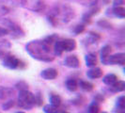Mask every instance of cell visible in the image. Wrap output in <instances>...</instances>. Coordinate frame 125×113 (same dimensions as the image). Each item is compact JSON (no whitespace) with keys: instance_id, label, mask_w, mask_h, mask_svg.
<instances>
[{"instance_id":"obj_1","label":"cell","mask_w":125,"mask_h":113,"mask_svg":"<svg viewBox=\"0 0 125 113\" xmlns=\"http://www.w3.org/2000/svg\"><path fill=\"white\" fill-rule=\"evenodd\" d=\"M26 51L29 55L39 60L50 61L53 60L51 56L50 45L47 44L44 41H33L26 45Z\"/></svg>"},{"instance_id":"obj_2","label":"cell","mask_w":125,"mask_h":113,"mask_svg":"<svg viewBox=\"0 0 125 113\" xmlns=\"http://www.w3.org/2000/svg\"><path fill=\"white\" fill-rule=\"evenodd\" d=\"M18 105L22 108L30 109L36 105L35 103V96L34 94L28 91L27 90H21L18 96Z\"/></svg>"},{"instance_id":"obj_3","label":"cell","mask_w":125,"mask_h":113,"mask_svg":"<svg viewBox=\"0 0 125 113\" xmlns=\"http://www.w3.org/2000/svg\"><path fill=\"white\" fill-rule=\"evenodd\" d=\"M15 3L12 0H0V17H3L15 9Z\"/></svg>"},{"instance_id":"obj_4","label":"cell","mask_w":125,"mask_h":113,"mask_svg":"<svg viewBox=\"0 0 125 113\" xmlns=\"http://www.w3.org/2000/svg\"><path fill=\"white\" fill-rule=\"evenodd\" d=\"M3 58H4V65L10 69H16V68H19L21 65V61L12 55L8 54Z\"/></svg>"},{"instance_id":"obj_5","label":"cell","mask_w":125,"mask_h":113,"mask_svg":"<svg viewBox=\"0 0 125 113\" xmlns=\"http://www.w3.org/2000/svg\"><path fill=\"white\" fill-rule=\"evenodd\" d=\"M105 64H119V65H123L125 63V54L124 53H119V54H115L113 56H108L106 59L104 61Z\"/></svg>"},{"instance_id":"obj_6","label":"cell","mask_w":125,"mask_h":113,"mask_svg":"<svg viewBox=\"0 0 125 113\" xmlns=\"http://www.w3.org/2000/svg\"><path fill=\"white\" fill-rule=\"evenodd\" d=\"M42 77L46 80H53L57 76V71L54 68H47L42 72Z\"/></svg>"},{"instance_id":"obj_7","label":"cell","mask_w":125,"mask_h":113,"mask_svg":"<svg viewBox=\"0 0 125 113\" xmlns=\"http://www.w3.org/2000/svg\"><path fill=\"white\" fill-rule=\"evenodd\" d=\"M61 45H62L63 51L70 52V51H73L75 49L76 43H75L74 40H73V39H65V40L61 41Z\"/></svg>"},{"instance_id":"obj_8","label":"cell","mask_w":125,"mask_h":113,"mask_svg":"<svg viewBox=\"0 0 125 113\" xmlns=\"http://www.w3.org/2000/svg\"><path fill=\"white\" fill-rule=\"evenodd\" d=\"M65 65L70 68H78L80 66L79 59L76 56H68L65 58Z\"/></svg>"},{"instance_id":"obj_9","label":"cell","mask_w":125,"mask_h":113,"mask_svg":"<svg viewBox=\"0 0 125 113\" xmlns=\"http://www.w3.org/2000/svg\"><path fill=\"white\" fill-rule=\"evenodd\" d=\"M13 97V90L11 89L5 88L0 90V99L4 101L10 100Z\"/></svg>"},{"instance_id":"obj_10","label":"cell","mask_w":125,"mask_h":113,"mask_svg":"<svg viewBox=\"0 0 125 113\" xmlns=\"http://www.w3.org/2000/svg\"><path fill=\"white\" fill-rule=\"evenodd\" d=\"M85 59H86V64L88 67L95 66L97 64V61H98L97 60V56H96L95 53H89V54H88L86 56V57H85Z\"/></svg>"},{"instance_id":"obj_11","label":"cell","mask_w":125,"mask_h":113,"mask_svg":"<svg viewBox=\"0 0 125 113\" xmlns=\"http://www.w3.org/2000/svg\"><path fill=\"white\" fill-rule=\"evenodd\" d=\"M87 75L89 78H92V79L99 78V77H101L103 75V71L100 68H98V67H95V68L88 70V73H87Z\"/></svg>"},{"instance_id":"obj_12","label":"cell","mask_w":125,"mask_h":113,"mask_svg":"<svg viewBox=\"0 0 125 113\" xmlns=\"http://www.w3.org/2000/svg\"><path fill=\"white\" fill-rule=\"evenodd\" d=\"M10 45L8 43V41H0V58L9 54L8 49L10 48Z\"/></svg>"},{"instance_id":"obj_13","label":"cell","mask_w":125,"mask_h":113,"mask_svg":"<svg viewBox=\"0 0 125 113\" xmlns=\"http://www.w3.org/2000/svg\"><path fill=\"white\" fill-rule=\"evenodd\" d=\"M117 80H118L117 76L115 75H113V74H109V75H105V76L104 77V79H103L104 83L108 85V86H112L114 83H116Z\"/></svg>"},{"instance_id":"obj_14","label":"cell","mask_w":125,"mask_h":113,"mask_svg":"<svg viewBox=\"0 0 125 113\" xmlns=\"http://www.w3.org/2000/svg\"><path fill=\"white\" fill-rule=\"evenodd\" d=\"M110 53H111V47H110L109 45H104V46L102 48V50H101V57H102V60L104 61L107 57L109 56Z\"/></svg>"},{"instance_id":"obj_15","label":"cell","mask_w":125,"mask_h":113,"mask_svg":"<svg viewBox=\"0 0 125 113\" xmlns=\"http://www.w3.org/2000/svg\"><path fill=\"white\" fill-rule=\"evenodd\" d=\"M113 13L115 16L123 19L125 17V9L122 7H115L113 9Z\"/></svg>"},{"instance_id":"obj_16","label":"cell","mask_w":125,"mask_h":113,"mask_svg":"<svg viewBox=\"0 0 125 113\" xmlns=\"http://www.w3.org/2000/svg\"><path fill=\"white\" fill-rule=\"evenodd\" d=\"M79 86L82 90H87V91H90L93 90V84H91L90 82L85 81V80H81L79 81Z\"/></svg>"},{"instance_id":"obj_17","label":"cell","mask_w":125,"mask_h":113,"mask_svg":"<svg viewBox=\"0 0 125 113\" xmlns=\"http://www.w3.org/2000/svg\"><path fill=\"white\" fill-rule=\"evenodd\" d=\"M112 88L114 89L115 91H123L125 90V82L124 81H116V83H114L112 85Z\"/></svg>"},{"instance_id":"obj_18","label":"cell","mask_w":125,"mask_h":113,"mask_svg":"<svg viewBox=\"0 0 125 113\" xmlns=\"http://www.w3.org/2000/svg\"><path fill=\"white\" fill-rule=\"evenodd\" d=\"M66 87L71 91H74V90H76L78 85H77V82L75 79H69L66 82Z\"/></svg>"},{"instance_id":"obj_19","label":"cell","mask_w":125,"mask_h":113,"mask_svg":"<svg viewBox=\"0 0 125 113\" xmlns=\"http://www.w3.org/2000/svg\"><path fill=\"white\" fill-rule=\"evenodd\" d=\"M50 103L51 105H53L55 107L60 106V104H61V98H60V96H58L56 94H52L50 96Z\"/></svg>"},{"instance_id":"obj_20","label":"cell","mask_w":125,"mask_h":113,"mask_svg":"<svg viewBox=\"0 0 125 113\" xmlns=\"http://www.w3.org/2000/svg\"><path fill=\"white\" fill-rule=\"evenodd\" d=\"M54 52H55L56 56H61L62 55L64 51H63L62 45H61V41H56V42L55 47H54Z\"/></svg>"},{"instance_id":"obj_21","label":"cell","mask_w":125,"mask_h":113,"mask_svg":"<svg viewBox=\"0 0 125 113\" xmlns=\"http://www.w3.org/2000/svg\"><path fill=\"white\" fill-rule=\"evenodd\" d=\"M43 110L45 113H58L57 107H55L53 105H46V106H44Z\"/></svg>"},{"instance_id":"obj_22","label":"cell","mask_w":125,"mask_h":113,"mask_svg":"<svg viewBox=\"0 0 125 113\" xmlns=\"http://www.w3.org/2000/svg\"><path fill=\"white\" fill-rule=\"evenodd\" d=\"M100 111V107H99V105L97 104V103H92L89 107H88V113H99Z\"/></svg>"},{"instance_id":"obj_23","label":"cell","mask_w":125,"mask_h":113,"mask_svg":"<svg viewBox=\"0 0 125 113\" xmlns=\"http://www.w3.org/2000/svg\"><path fill=\"white\" fill-rule=\"evenodd\" d=\"M118 108L121 112H124L125 109V97L124 96H120L118 99Z\"/></svg>"},{"instance_id":"obj_24","label":"cell","mask_w":125,"mask_h":113,"mask_svg":"<svg viewBox=\"0 0 125 113\" xmlns=\"http://www.w3.org/2000/svg\"><path fill=\"white\" fill-rule=\"evenodd\" d=\"M13 105H14V102H13V100H9L7 101V102H5V104L3 105V108L5 109V110H8V109H10V107H12Z\"/></svg>"},{"instance_id":"obj_25","label":"cell","mask_w":125,"mask_h":113,"mask_svg":"<svg viewBox=\"0 0 125 113\" xmlns=\"http://www.w3.org/2000/svg\"><path fill=\"white\" fill-rule=\"evenodd\" d=\"M10 33V30L8 28H4V27H1L0 26V37H3L5 35H8Z\"/></svg>"},{"instance_id":"obj_26","label":"cell","mask_w":125,"mask_h":113,"mask_svg":"<svg viewBox=\"0 0 125 113\" xmlns=\"http://www.w3.org/2000/svg\"><path fill=\"white\" fill-rule=\"evenodd\" d=\"M84 29H85V26H84V25H78L76 27H75L74 31H75V33H76V34H80L81 32L84 31Z\"/></svg>"},{"instance_id":"obj_27","label":"cell","mask_w":125,"mask_h":113,"mask_svg":"<svg viewBox=\"0 0 125 113\" xmlns=\"http://www.w3.org/2000/svg\"><path fill=\"white\" fill-rule=\"evenodd\" d=\"M16 87H17V89H21V90H25L27 85L25 83H24V82H20V83H18L16 85Z\"/></svg>"},{"instance_id":"obj_28","label":"cell","mask_w":125,"mask_h":113,"mask_svg":"<svg viewBox=\"0 0 125 113\" xmlns=\"http://www.w3.org/2000/svg\"><path fill=\"white\" fill-rule=\"evenodd\" d=\"M113 3H114V6L115 7H120L121 5H123L124 0H114Z\"/></svg>"},{"instance_id":"obj_29","label":"cell","mask_w":125,"mask_h":113,"mask_svg":"<svg viewBox=\"0 0 125 113\" xmlns=\"http://www.w3.org/2000/svg\"><path fill=\"white\" fill-rule=\"evenodd\" d=\"M15 113H25V112H23V111H17V112H15Z\"/></svg>"},{"instance_id":"obj_30","label":"cell","mask_w":125,"mask_h":113,"mask_svg":"<svg viewBox=\"0 0 125 113\" xmlns=\"http://www.w3.org/2000/svg\"><path fill=\"white\" fill-rule=\"evenodd\" d=\"M62 113H70V112H67V111H64V112H62Z\"/></svg>"},{"instance_id":"obj_31","label":"cell","mask_w":125,"mask_h":113,"mask_svg":"<svg viewBox=\"0 0 125 113\" xmlns=\"http://www.w3.org/2000/svg\"><path fill=\"white\" fill-rule=\"evenodd\" d=\"M102 113H107V112H102Z\"/></svg>"}]
</instances>
